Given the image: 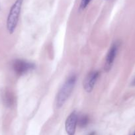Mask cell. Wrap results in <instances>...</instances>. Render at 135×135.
<instances>
[{"instance_id": "obj_6", "label": "cell", "mask_w": 135, "mask_h": 135, "mask_svg": "<svg viewBox=\"0 0 135 135\" xmlns=\"http://www.w3.org/2000/svg\"><path fill=\"white\" fill-rule=\"evenodd\" d=\"M99 72L97 71H93V72H89L86 76L84 81V89L85 91L88 93H90L93 91V88H94L95 85L97 80L99 77Z\"/></svg>"}, {"instance_id": "obj_12", "label": "cell", "mask_w": 135, "mask_h": 135, "mask_svg": "<svg viewBox=\"0 0 135 135\" xmlns=\"http://www.w3.org/2000/svg\"><path fill=\"white\" fill-rule=\"evenodd\" d=\"M134 135H135V134H134Z\"/></svg>"}, {"instance_id": "obj_5", "label": "cell", "mask_w": 135, "mask_h": 135, "mask_svg": "<svg viewBox=\"0 0 135 135\" xmlns=\"http://www.w3.org/2000/svg\"><path fill=\"white\" fill-rule=\"evenodd\" d=\"M78 121V116L76 111H73L66 119L65 123V128L68 135H74L76 126Z\"/></svg>"}, {"instance_id": "obj_1", "label": "cell", "mask_w": 135, "mask_h": 135, "mask_svg": "<svg viewBox=\"0 0 135 135\" xmlns=\"http://www.w3.org/2000/svg\"><path fill=\"white\" fill-rule=\"evenodd\" d=\"M76 76L72 75L67 79L64 85L60 89L56 96V105L58 108H60L66 103V101L71 95L76 83Z\"/></svg>"}, {"instance_id": "obj_4", "label": "cell", "mask_w": 135, "mask_h": 135, "mask_svg": "<svg viewBox=\"0 0 135 135\" xmlns=\"http://www.w3.org/2000/svg\"><path fill=\"white\" fill-rule=\"evenodd\" d=\"M118 48H119V44L118 42H115L109 50L104 65V70L106 72H109L111 70V68L113 65L115 57L117 54Z\"/></svg>"}, {"instance_id": "obj_3", "label": "cell", "mask_w": 135, "mask_h": 135, "mask_svg": "<svg viewBox=\"0 0 135 135\" xmlns=\"http://www.w3.org/2000/svg\"><path fill=\"white\" fill-rule=\"evenodd\" d=\"M35 64L23 60H16L13 64V68L18 75H23L35 68Z\"/></svg>"}, {"instance_id": "obj_10", "label": "cell", "mask_w": 135, "mask_h": 135, "mask_svg": "<svg viewBox=\"0 0 135 135\" xmlns=\"http://www.w3.org/2000/svg\"><path fill=\"white\" fill-rule=\"evenodd\" d=\"M132 85H135V78H134V80H133V81H132Z\"/></svg>"}, {"instance_id": "obj_9", "label": "cell", "mask_w": 135, "mask_h": 135, "mask_svg": "<svg viewBox=\"0 0 135 135\" xmlns=\"http://www.w3.org/2000/svg\"><path fill=\"white\" fill-rule=\"evenodd\" d=\"M92 0H81V3L80 5V11H83V10L85 9L88 6V5L90 3V2H91Z\"/></svg>"}, {"instance_id": "obj_7", "label": "cell", "mask_w": 135, "mask_h": 135, "mask_svg": "<svg viewBox=\"0 0 135 135\" xmlns=\"http://www.w3.org/2000/svg\"><path fill=\"white\" fill-rule=\"evenodd\" d=\"M3 101L6 104V105L9 106L12 105L13 102V98L11 95V93L9 91H6L4 94V97H3Z\"/></svg>"}, {"instance_id": "obj_2", "label": "cell", "mask_w": 135, "mask_h": 135, "mask_svg": "<svg viewBox=\"0 0 135 135\" xmlns=\"http://www.w3.org/2000/svg\"><path fill=\"white\" fill-rule=\"evenodd\" d=\"M23 2V0H16V2L10 9L7 19V29L9 34L13 33L16 29L21 11Z\"/></svg>"}, {"instance_id": "obj_8", "label": "cell", "mask_w": 135, "mask_h": 135, "mask_svg": "<svg viewBox=\"0 0 135 135\" xmlns=\"http://www.w3.org/2000/svg\"><path fill=\"white\" fill-rule=\"evenodd\" d=\"M78 123L80 127H85L89 123V119L86 115H83L78 119Z\"/></svg>"}, {"instance_id": "obj_11", "label": "cell", "mask_w": 135, "mask_h": 135, "mask_svg": "<svg viewBox=\"0 0 135 135\" xmlns=\"http://www.w3.org/2000/svg\"><path fill=\"white\" fill-rule=\"evenodd\" d=\"M95 132H91V133L89 134V135H95Z\"/></svg>"}]
</instances>
